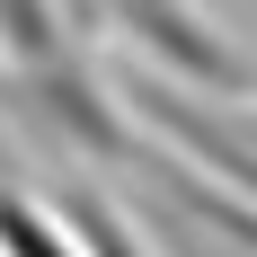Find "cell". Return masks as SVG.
<instances>
[{
  "label": "cell",
  "instance_id": "obj_1",
  "mask_svg": "<svg viewBox=\"0 0 257 257\" xmlns=\"http://www.w3.org/2000/svg\"><path fill=\"white\" fill-rule=\"evenodd\" d=\"M0 18H9V36H18L27 62H45V53H53V18H45V0H0Z\"/></svg>",
  "mask_w": 257,
  "mask_h": 257
},
{
  "label": "cell",
  "instance_id": "obj_2",
  "mask_svg": "<svg viewBox=\"0 0 257 257\" xmlns=\"http://www.w3.org/2000/svg\"><path fill=\"white\" fill-rule=\"evenodd\" d=\"M71 222H80V231H89V239H98V257H133V248H124V231H115V222H106L98 204H80Z\"/></svg>",
  "mask_w": 257,
  "mask_h": 257
}]
</instances>
